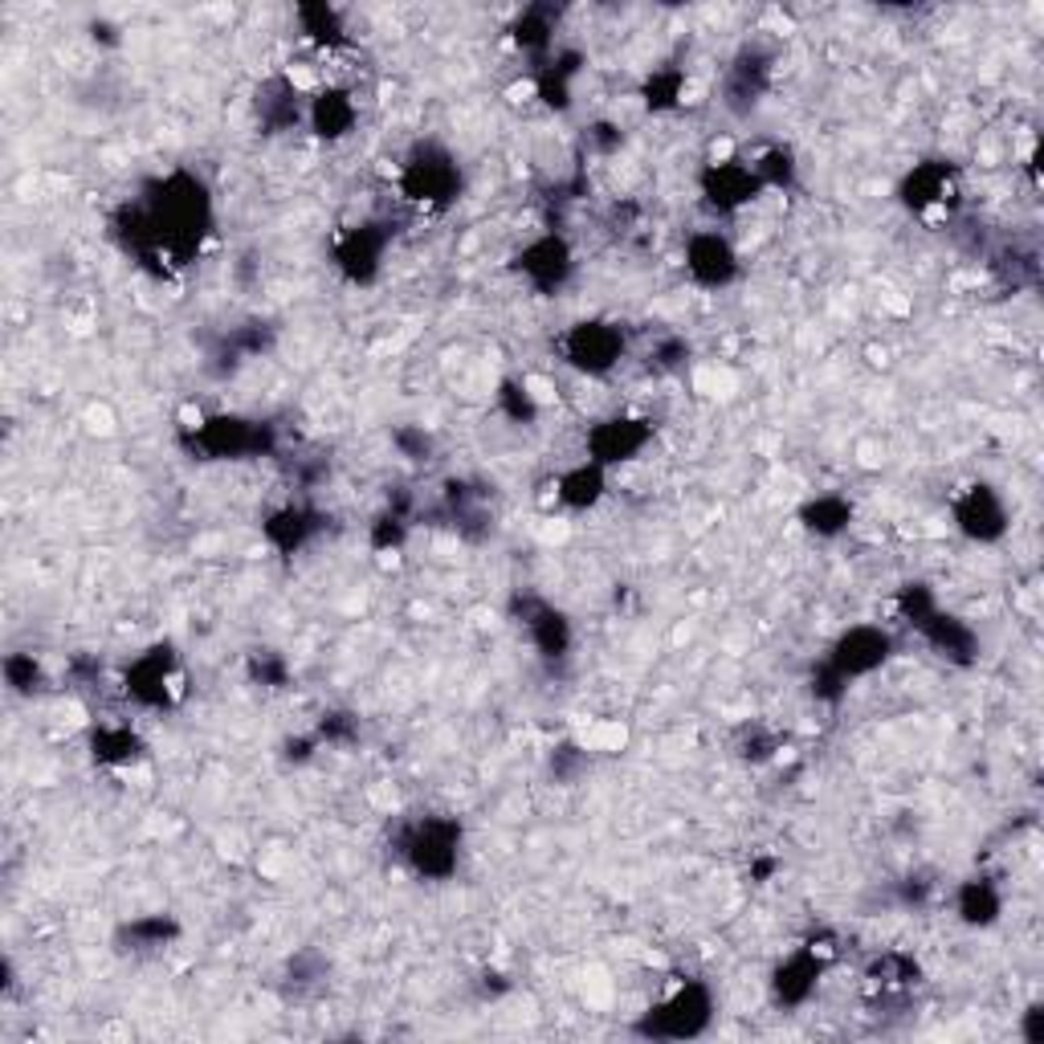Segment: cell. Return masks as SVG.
<instances>
[{
  "label": "cell",
  "mask_w": 1044,
  "mask_h": 1044,
  "mask_svg": "<svg viewBox=\"0 0 1044 1044\" xmlns=\"http://www.w3.org/2000/svg\"><path fill=\"white\" fill-rule=\"evenodd\" d=\"M730 250H727V241L722 237H698L693 241V250H690V270L702 282H722L727 277V270H730Z\"/></svg>",
  "instance_id": "1"
}]
</instances>
